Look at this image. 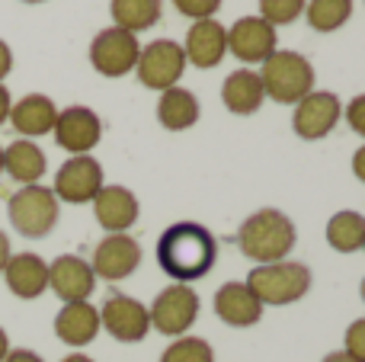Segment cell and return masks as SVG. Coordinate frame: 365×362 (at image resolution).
<instances>
[{
    "mask_svg": "<svg viewBox=\"0 0 365 362\" xmlns=\"http://www.w3.org/2000/svg\"><path fill=\"white\" fill-rule=\"evenodd\" d=\"M353 173H356V180H362L365 183V145L353 154Z\"/></svg>",
    "mask_w": 365,
    "mask_h": 362,
    "instance_id": "d590c367",
    "label": "cell"
},
{
    "mask_svg": "<svg viewBox=\"0 0 365 362\" xmlns=\"http://www.w3.org/2000/svg\"><path fill=\"white\" fill-rule=\"evenodd\" d=\"M48 289L64 305H71V301H87L96 289V276L87 260H81V257H74V254H64V257H58L55 263H48Z\"/></svg>",
    "mask_w": 365,
    "mask_h": 362,
    "instance_id": "9a60e30c",
    "label": "cell"
},
{
    "mask_svg": "<svg viewBox=\"0 0 365 362\" xmlns=\"http://www.w3.org/2000/svg\"><path fill=\"white\" fill-rule=\"evenodd\" d=\"M6 353H10V337H6V331L0 327V362L6 359Z\"/></svg>",
    "mask_w": 365,
    "mask_h": 362,
    "instance_id": "f35d334b",
    "label": "cell"
},
{
    "mask_svg": "<svg viewBox=\"0 0 365 362\" xmlns=\"http://www.w3.org/2000/svg\"><path fill=\"white\" fill-rule=\"evenodd\" d=\"M304 16L314 32H336L353 16V0H308Z\"/></svg>",
    "mask_w": 365,
    "mask_h": 362,
    "instance_id": "4316f807",
    "label": "cell"
},
{
    "mask_svg": "<svg viewBox=\"0 0 365 362\" xmlns=\"http://www.w3.org/2000/svg\"><path fill=\"white\" fill-rule=\"evenodd\" d=\"M10 106H13V100H10V90L0 83V125H4L6 119H10Z\"/></svg>",
    "mask_w": 365,
    "mask_h": 362,
    "instance_id": "e575fe53",
    "label": "cell"
},
{
    "mask_svg": "<svg viewBox=\"0 0 365 362\" xmlns=\"http://www.w3.org/2000/svg\"><path fill=\"white\" fill-rule=\"evenodd\" d=\"M160 10H164V0H109L115 26L125 32H145L158 26Z\"/></svg>",
    "mask_w": 365,
    "mask_h": 362,
    "instance_id": "d4e9b609",
    "label": "cell"
},
{
    "mask_svg": "<svg viewBox=\"0 0 365 362\" xmlns=\"http://www.w3.org/2000/svg\"><path fill=\"white\" fill-rule=\"evenodd\" d=\"M23 4H45V0H23Z\"/></svg>",
    "mask_w": 365,
    "mask_h": 362,
    "instance_id": "7bdbcfd3",
    "label": "cell"
},
{
    "mask_svg": "<svg viewBox=\"0 0 365 362\" xmlns=\"http://www.w3.org/2000/svg\"><path fill=\"white\" fill-rule=\"evenodd\" d=\"M227 51V29L218 19H199L189 26L186 42H182V55L186 64L192 61V68H215Z\"/></svg>",
    "mask_w": 365,
    "mask_h": 362,
    "instance_id": "2e32d148",
    "label": "cell"
},
{
    "mask_svg": "<svg viewBox=\"0 0 365 362\" xmlns=\"http://www.w3.org/2000/svg\"><path fill=\"white\" fill-rule=\"evenodd\" d=\"M215 314L225 321L227 327H253L263 318V305L250 292L247 282H225L215 292Z\"/></svg>",
    "mask_w": 365,
    "mask_h": 362,
    "instance_id": "ac0fdd59",
    "label": "cell"
},
{
    "mask_svg": "<svg viewBox=\"0 0 365 362\" xmlns=\"http://www.w3.org/2000/svg\"><path fill=\"white\" fill-rule=\"evenodd\" d=\"M327 244L336 254H356L365 244V218L359 212H336L327 222Z\"/></svg>",
    "mask_w": 365,
    "mask_h": 362,
    "instance_id": "484cf974",
    "label": "cell"
},
{
    "mask_svg": "<svg viewBox=\"0 0 365 362\" xmlns=\"http://www.w3.org/2000/svg\"><path fill=\"white\" fill-rule=\"evenodd\" d=\"M55 119H58V106L51 103V96L45 93H26L23 100H16L10 106V119L13 128H16L23 138H42L55 128Z\"/></svg>",
    "mask_w": 365,
    "mask_h": 362,
    "instance_id": "d6986e66",
    "label": "cell"
},
{
    "mask_svg": "<svg viewBox=\"0 0 365 362\" xmlns=\"http://www.w3.org/2000/svg\"><path fill=\"white\" fill-rule=\"evenodd\" d=\"M103 190V164L90 154H77V157L64 160L55 173V192L58 202L68 205H87L96 199V192Z\"/></svg>",
    "mask_w": 365,
    "mask_h": 362,
    "instance_id": "9c48e42d",
    "label": "cell"
},
{
    "mask_svg": "<svg viewBox=\"0 0 365 362\" xmlns=\"http://www.w3.org/2000/svg\"><path fill=\"white\" fill-rule=\"evenodd\" d=\"M362 250H365V244H362Z\"/></svg>",
    "mask_w": 365,
    "mask_h": 362,
    "instance_id": "ee69618b",
    "label": "cell"
},
{
    "mask_svg": "<svg viewBox=\"0 0 365 362\" xmlns=\"http://www.w3.org/2000/svg\"><path fill=\"white\" fill-rule=\"evenodd\" d=\"M343 350L349 353L353 359H359V362H365V318H359V321H353V324L346 327V337H343Z\"/></svg>",
    "mask_w": 365,
    "mask_h": 362,
    "instance_id": "4dcf8cb0",
    "label": "cell"
},
{
    "mask_svg": "<svg viewBox=\"0 0 365 362\" xmlns=\"http://www.w3.org/2000/svg\"><path fill=\"white\" fill-rule=\"evenodd\" d=\"M250 292L259 299V305H292V301L304 299L311 289V269L295 260H279L266 263V267H253L247 276Z\"/></svg>",
    "mask_w": 365,
    "mask_h": 362,
    "instance_id": "277c9868",
    "label": "cell"
},
{
    "mask_svg": "<svg viewBox=\"0 0 365 362\" xmlns=\"http://www.w3.org/2000/svg\"><path fill=\"white\" fill-rule=\"evenodd\" d=\"M10 257H13V250H10V237L0 231V273H4V267L10 263Z\"/></svg>",
    "mask_w": 365,
    "mask_h": 362,
    "instance_id": "8d00e7d4",
    "label": "cell"
},
{
    "mask_svg": "<svg viewBox=\"0 0 365 362\" xmlns=\"http://www.w3.org/2000/svg\"><path fill=\"white\" fill-rule=\"evenodd\" d=\"M304 4H308V0H259V16H263L272 29H276V26H289L304 13Z\"/></svg>",
    "mask_w": 365,
    "mask_h": 362,
    "instance_id": "f1b7e54d",
    "label": "cell"
},
{
    "mask_svg": "<svg viewBox=\"0 0 365 362\" xmlns=\"http://www.w3.org/2000/svg\"><path fill=\"white\" fill-rule=\"evenodd\" d=\"M6 215H10V224L29 241H38V237L51 234L58 224V199L48 186L36 183V186H23L10 196V205H6Z\"/></svg>",
    "mask_w": 365,
    "mask_h": 362,
    "instance_id": "5b68a950",
    "label": "cell"
},
{
    "mask_svg": "<svg viewBox=\"0 0 365 362\" xmlns=\"http://www.w3.org/2000/svg\"><path fill=\"white\" fill-rule=\"evenodd\" d=\"M324 362H359V359H353L346 350H336V353H327V356H324Z\"/></svg>",
    "mask_w": 365,
    "mask_h": 362,
    "instance_id": "74e56055",
    "label": "cell"
},
{
    "mask_svg": "<svg viewBox=\"0 0 365 362\" xmlns=\"http://www.w3.org/2000/svg\"><path fill=\"white\" fill-rule=\"evenodd\" d=\"M158 122L167 132H182L199 122V100L186 87H170L158 100Z\"/></svg>",
    "mask_w": 365,
    "mask_h": 362,
    "instance_id": "cb8c5ba5",
    "label": "cell"
},
{
    "mask_svg": "<svg viewBox=\"0 0 365 362\" xmlns=\"http://www.w3.org/2000/svg\"><path fill=\"white\" fill-rule=\"evenodd\" d=\"M346 122H349V128H353L356 135H362V138H365V93H359V96H353V100H349Z\"/></svg>",
    "mask_w": 365,
    "mask_h": 362,
    "instance_id": "1f68e13d",
    "label": "cell"
},
{
    "mask_svg": "<svg viewBox=\"0 0 365 362\" xmlns=\"http://www.w3.org/2000/svg\"><path fill=\"white\" fill-rule=\"evenodd\" d=\"M61 362H93L90 356H83V353H74V356H64Z\"/></svg>",
    "mask_w": 365,
    "mask_h": 362,
    "instance_id": "ab89813d",
    "label": "cell"
},
{
    "mask_svg": "<svg viewBox=\"0 0 365 362\" xmlns=\"http://www.w3.org/2000/svg\"><path fill=\"white\" fill-rule=\"evenodd\" d=\"M276 42H279L276 29L263 16H240L227 29V51L244 64H257V61L263 64L276 51Z\"/></svg>",
    "mask_w": 365,
    "mask_h": 362,
    "instance_id": "5bb4252c",
    "label": "cell"
},
{
    "mask_svg": "<svg viewBox=\"0 0 365 362\" xmlns=\"http://www.w3.org/2000/svg\"><path fill=\"white\" fill-rule=\"evenodd\" d=\"M215 260H218V241L215 234L199 222H177L160 234L158 241V263L173 282L202 279L212 273Z\"/></svg>",
    "mask_w": 365,
    "mask_h": 362,
    "instance_id": "6da1fadb",
    "label": "cell"
},
{
    "mask_svg": "<svg viewBox=\"0 0 365 362\" xmlns=\"http://www.w3.org/2000/svg\"><path fill=\"white\" fill-rule=\"evenodd\" d=\"M4 170L10 173V180L23 186H36L38 180L48 170V160H45V151L29 138H16L13 145L4 148Z\"/></svg>",
    "mask_w": 365,
    "mask_h": 362,
    "instance_id": "7402d4cb",
    "label": "cell"
},
{
    "mask_svg": "<svg viewBox=\"0 0 365 362\" xmlns=\"http://www.w3.org/2000/svg\"><path fill=\"white\" fill-rule=\"evenodd\" d=\"M359 292H362V301H365V279H362V286H359Z\"/></svg>",
    "mask_w": 365,
    "mask_h": 362,
    "instance_id": "b9f144b4",
    "label": "cell"
},
{
    "mask_svg": "<svg viewBox=\"0 0 365 362\" xmlns=\"http://www.w3.org/2000/svg\"><path fill=\"white\" fill-rule=\"evenodd\" d=\"M0 173H4V148H0Z\"/></svg>",
    "mask_w": 365,
    "mask_h": 362,
    "instance_id": "60d3db41",
    "label": "cell"
},
{
    "mask_svg": "<svg viewBox=\"0 0 365 362\" xmlns=\"http://www.w3.org/2000/svg\"><path fill=\"white\" fill-rule=\"evenodd\" d=\"M4 362H45V359L38 356V353H32V350H10Z\"/></svg>",
    "mask_w": 365,
    "mask_h": 362,
    "instance_id": "836d02e7",
    "label": "cell"
},
{
    "mask_svg": "<svg viewBox=\"0 0 365 362\" xmlns=\"http://www.w3.org/2000/svg\"><path fill=\"white\" fill-rule=\"evenodd\" d=\"M13 71V51H10V45L0 38V83H4V77Z\"/></svg>",
    "mask_w": 365,
    "mask_h": 362,
    "instance_id": "d6a6232c",
    "label": "cell"
},
{
    "mask_svg": "<svg viewBox=\"0 0 365 362\" xmlns=\"http://www.w3.org/2000/svg\"><path fill=\"white\" fill-rule=\"evenodd\" d=\"M138 267H141V244L132 234H106L96 244L93 260H90L93 276L106 282L128 279Z\"/></svg>",
    "mask_w": 365,
    "mask_h": 362,
    "instance_id": "4fadbf2b",
    "label": "cell"
},
{
    "mask_svg": "<svg viewBox=\"0 0 365 362\" xmlns=\"http://www.w3.org/2000/svg\"><path fill=\"white\" fill-rule=\"evenodd\" d=\"M141 55V45L135 32H125L119 26L96 32V38L90 42V64L96 68V74L103 77H125L135 71Z\"/></svg>",
    "mask_w": 365,
    "mask_h": 362,
    "instance_id": "ba28073f",
    "label": "cell"
},
{
    "mask_svg": "<svg viewBox=\"0 0 365 362\" xmlns=\"http://www.w3.org/2000/svg\"><path fill=\"white\" fill-rule=\"evenodd\" d=\"M4 279L16 299H38L48 289V263L38 254H13L4 267Z\"/></svg>",
    "mask_w": 365,
    "mask_h": 362,
    "instance_id": "ffe728a7",
    "label": "cell"
},
{
    "mask_svg": "<svg viewBox=\"0 0 365 362\" xmlns=\"http://www.w3.org/2000/svg\"><path fill=\"white\" fill-rule=\"evenodd\" d=\"M93 215L109 234H125L138 222V199L125 186H103L93 199Z\"/></svg>",
    "mask_w": 365,
    "mask_h": 362,
    "instance_id": "e0dca14e",
    "label": "cell"
},
{
    "mask_svg": "<svg viewBox=\"0 0 365 362\" xmlns=\"http://www.w3.org/2000/svg\"><path fill=\"white\" fill-rule=\"evenodd\" d=\"M343 115V103L330 90H311L304 100L295 103V115H292V128L298 138L304 141H321L336 128Z\"/></svg>",
    "mask_w": 365,
    "mask_h": 362,
    "instance_id": "30bf717a",
    "label": "cell"
},
{
    "mask_svg": "<svg viewBox=\"0 0 365 362\" xmlns=\"http://www.w3.org/2000/svg\"><path fill=\"white\" fill-rule=\"evenodd\" d=\"M100 327H106V333L119 343H141L151 331V318L148 308L132 295H109L100 308Z\"/></svg>",
    "mask_w": 365,
    "mask_h": 362,
    "instance_id": "8fae6325",
    "label": "cell"
},
{
    "mask_svg": "<svg viewBox=\"0 0 365 362\" xmlns=\"http://www.w3.org/2000/svg\"><path fill=\"white\" fill-rule=\"evenodd\" d=\"M160 362H215V353L202 337H177L164 350Z\"/></svg>",
    "mask_w": 365,
    "mask_h": 362,
    "instance_id": "83f0119b",
    "label": "cell"
},
{
    "mask_svg": "<svg viewBox=\"0 0 365 362\" xmlns=\"http://www.w3.org/2000/svg\"><path fill=\"white\" fill-rule=\"evenodd\" d=\"M51 135H55L58 148H64L68 154L77 157V154H90L100 145L103 122L90 106H68V109H58Z\"/></svg>",
    "mask_w": 365,
    "mask_h": 362,
    "instance_id": "7c38bea8",
    "label": "cell"
},
{
    "mask_svg": "<svg viewBox=\"0 0 365 362\" xmlns=\"http://www.w3.org/2000/svg\"><path fill=\"white\" fill-rule=\"evenodd\" d=\"M221 100H225V106L231 109L234 115H253L266 100L259 74L250 68H240V71H234V74H227L225 87H221Z\"/></svg>",
    "mask_w": 365,
    "mask_h": 362,
    "instance_id": "603a6c76",
    "label": "cell"
},
{
    "mask_svg": "<svg viewBox=\"0 0 365 362\" xmlns=\"http://www.w3.org/2000/svg\"><path fill=\"white\" fill-rule=\"evenodd\" d=\"M173 6L189 19H215V13L221 10V0H173Z\"/></svg>",
    "mask_w": 365,
    "mask_h": 362,
    "instance_id": "f546056e",
    "label": "cell"
},
{
    "mask_svg": "<svg viewBox=\"0 0 365 362\" xmlns=\"http://www.w3.org/2000/svg\"><path fill=\"white\" fill-rule=\"evenodd\" d=\"M199 292H192V286L177 282L154 299V305L148 308V318H151L154 331L164 333V337H182L199 318Z\"/></svg>",
    "mask_w": 365,
    "mask_h": 362,
    "instance_id": "8992f818",
    "label": "cell"
},
{
    "mask_svg": "<svg viewBox=\"0 0 365 362\" xmlns=\"http://www.w3.org/2000/svg\"><path fill=\"white\" fill-rule=\"evenodd\" d=\"M55 333L68 346H87L100 333V308L90 301H71L55 314Z\"/></svg>",
    "mask_w": 365,
    "mask_h": 362,
    "instance_id": "44dd1931",
    "label": "cell"
},
{
    "mask_svg": "<svg viewBox=\"0 0 365 362\" xmlns=\"http://www.w3.org/2000/svg\"><path fill=\"white\" fill-rule=\"evenodd\" d=\"M298 241L295 222L279 209H259L240 224L237 231V247L244 257H250L257 267L266 263H279L292 254Z\"/></svg>",
    "mask_w": 365,
    "mask_h": 362,
    "instance_id": "7a4b0ae2",
    "label": "cell"
},
{
    "mask_svg": "<svg viewBox=\"0 0 365 362\" xmlns=\"http://www.w3.org/2000/svg\"><path fill=\"white\" fill-rule=\"evenodd\" d=\"M259 81H263V93L272 103H282V106H295L298 100L314 90V68L304 55L298 51H272L263 61V71H257Z\"/></svg>",
    "mask_w": 365,
    "mask_h": 362,
    "instance_id": "3957f363",
    "label": "cell"
},
{
    "mask_svg": "<svg viewBox=\"0 0 365 362\" xmlns=\"http://www.w3.org/2000/svg\"><path fill=\"white\" fill-rule=\"evenodd\" d=\"M182 71H186V55H182V45L173 38H158V42L145 45L135 64V74H138L141 87H151L158 93L177 87Z\"/></svg>",
    "mask_w": 365,
    "mask_h": 362,
    "instance_id": "52a82bcc",
    "label": "cell"
}]
</instances>
